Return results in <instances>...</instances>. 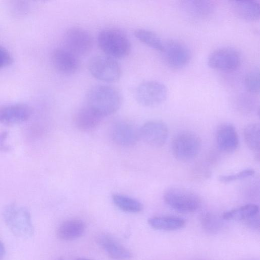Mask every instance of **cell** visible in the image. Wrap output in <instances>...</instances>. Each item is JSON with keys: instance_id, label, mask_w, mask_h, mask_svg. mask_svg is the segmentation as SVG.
<instances>
[{"instance_id": "cell-1", "label": "cell", "mask_w": 260, "mask_h": 260, "mask_svg": "<svg viewBox=\"0 0 260 260\" xmlns=\"http://www.w3.org/2000/svg\"><path fill=\"white\" fill-rule=\"evenodd\" d=\"M86 102L87 106L104 117L118 110L122 103V97L115 87L107 85H98L88 90Z\"/></svg>"}, {"instance_id": "cell-2", "label": "cell", "mask_w": 260, "mask_h": 260, "mask_svg": "<svg viewBox=\"0 0 260 260\" xmlns=\"http://www.w3.org/2000/svg\"><path fill=\"white\" fill-rule=\"evenodd\" d=\"M97 42L105 55L116 60L126 57L131 52L129 40L123 31L118 28L103 29L99 33Z\"/></svg>"}, {"instance_id": "cell-3", "label": "cell", "mask_w": 260, "mask_h": 260, "mask_svg": "<svg viewBox=\"0 0 260 260\" xmlns=\"http://www.w3.org/2000/svg\"><path fill=\"white\" fill-rule=\"evenodd\" d=\"M4 221L12 233L20 238H28L34 234L30 214L25 207L11 203L3 211Z\"/></svg>"}, {"instance_id": "cell-4", "label": "cell", "mask_w": 260, "mask_h": 260, "mask_svg": "<svg viewBox=\"0 0 260 260\" xmlns=\"http://www.w3.org/2000/svg\"><path fill=\"white\" fill-rule=\"evenodd\" d=\"M88 68L94 78L108 83L118 80L121 74V67L117 60L105 54L92 56L89 60Z\"/></svg>"}, {"instance_id": "cell-5", "label": "cell", "mask_w": 260, "mask_h": 260, "mask_svg": "<svg viewBox=\"0 0 260 260\" xmlns=\"http://www.w3.org/2000/svg\"><path fill=\"white\" fill-rule=\"evenodd\" d=\"M164 199L170 207L181 213L194 212L201 205V200L197 194L179 187L167 189L164 193Z\"/></svg>"}, {"instance_id": "cell-6", "label": "cell", "mask_w": 260, "mask_h": 260, "mask_svg": "<svg viewBox=\"0 0 260 260\" xmlns=\"http://www.w3.org/2000/svg\"><path fill=\"white\" fill-rule=\"evenodd\" d=\"M201 144V140L198 135L190 131H182L178 133L173 139L172 152L178 160H191L199 153Z\"/></svg>"}, {"instance_id": "cell-7", "label": "cell", "mask_w": 260, "mask_h": 260, "mask_svg": "<svg viewBox=\"0 0 260 260\" xmlns=\"http://www.w3.org/2000/svg\"><path fill=\"white\" fill-rule=\"evenodd\" d=\"M168 90L162 83L148 80L140 83L136 88L135 98L140 105L154 107L162 103L167 99Z\"/></svg>"}, {"instance_id": "cell-8", "label": "cell", "mask_w": 260, "mask_h": 260, "mask_svg": "<svg viewBox=\"0 0 260 260\" xmlns=\"http://www.w3.org/2000/svg\"><path fill=\"white\" fill-rule=\"evenodd\" d=\"M63 43L66 49L79 57L85 56L90 52L93 41L88 30L82 27L74 26L65 32Z\"/></svg>"}, {"instance_id": "cell-9", "label": "cell", "mask_w": 260, "mask_h": 260, "mask_svg": "<svg viewBox=\"0 0 260 260\" xmlns=\"http://www.w3.org/2000/svg\"><path fill=\"white\" fill-rule=\"evenodd\" d=\"M166 64L173 69H181L190 61L191 53L189 48L183 43L170 40L164 42L160 52Z\"/></svg>"}, {"instance_id": "cell-10", "label": "cell", "mask_w": 260, "mask_h": 260, "mask_svg": "<svg viewBox=\"0 0 260 260\" xmlns=\"http://www.w3.org/2000/svg\"><path fill=\"white\" fill-rule=\"evenodd\" d=\"M240 62L239 52L235 49L224 47L218 48L210 54L207 63L209 67L221 71H232L236 69Z\"/></svg>"}, {"instance_id": "cell-11", "label": "cell", "mask_w": 260, "mask_h": 260, "mask_svg": "<svg viewBox=\"0 0 260 260\" xmlns=\"http://www.w3.org/2000/svg\"><path fill=\"white\" fill-rule=\"evenodd\" d=\"M139 137L146 144L161 147L168 136V128L162 121L151 120L145 123L139 130Z\"/></svg>"}, {"instance_id": "cell-12", "label": "cell", "mask_w": 260, "mask_h": 260, "mask_svg": "<svg viewBox=\"0 0 260 260\" xmlns=\"http://www.w3.org/2000/svg\"><path fill=\"white\" fill-rule=\"evenodd\" d=\"M52 61L56 70L64 75L75 74L80 67L78 57L65 48L54 50L52 55Z\"/></svg>"}, {"instance_id": "cell-13", "label": "cell", "mask_w": 260, "mask_h": 260, "mask_svg": "<svg viewBox=\"0 0 260 260\" xmlns=\"http://www.w3.org/2000/svg\"><path fill=\"white\" fill-rule=\"evenodd\" d=\"M111 137L117 144L122 146L135 145L139 137V130L130 123L119 121L114 123L111 128Z\"/></svg>"}, {"instance_id": "cell-14", "label": "cell", "mask_w": 260, "mask_h": 260, "mask_svg": "<svg viewBox=\"0 0 260 260\" xmlns=\"http://www.w3.org/2000/svg\"><path fill=\"white\" fill-rule=\"evenodd\" d=\"M32 113L31 108L24 104H15L0 108V122L14 124L27 121Z\"/></svg>"}, {"instance_id": "cell-15", "label": "cell", "mask_w": 260, "mask_h": 260, "mask_svg": "<svg viewBox=\"0 0 260 260\" xmlns=\"http://www.w3.org/2000/svg\"><path fill=\"white\" fill-rule=\"evenodd\" d=\"M182 11L195 19H204L211 16L215 10L213 2L206 0H187L180 3Z\"/></svg>"}, {"instance_id": "cell-16", "label": "cell", "mask_w": 260, "mask_h": 260, "mask_svg": "<svg viewBox=\"0 0 260 260\" xmlns=\"http://www.w3.org/2000/svg\"><path fill=\"white\" fill-rule=\"evenodd\" d=\"M216 141L219 149L225 153L235 151L239 145V138L235 127L226 123L220 125L216 133Z\"/></svg>"}, {"instance_id": "cell-17", "label": "cell", "mask_w": 260, "mask_h": 260, "mask_svg": "<svg viewBox=\"0 0 260 260\" xmlns=\"http://www.w3.org/2000/svg\"><path fill=\"white\" fill-rule=\"evenodd\" d=\"M230 5L233 13L242 20L254 21L259 18V4L256 1H232Z\"/></svg>"}, {"instance_id": "cell-18", "label": "cell", "mask_w": 260, "mask_h": 260, "mask_svg": "<svg viewBox=\"0 0 260 260\" xmlns=\"http://www.w3.org/2000/svg\"><path fill=\"white\" fill-rule=\"evenodd\" d=\"M96 241L108 255L113 259L129 260L132 257L131 252L127 249L108 235H100L97 237Z\"/></svg>"}, {"instance_id": "cell-19", "label": "cell", "mask_w": 260, "mask_h": 260, "mask_svg": "<svg viewBox=\"0 0 260 260\" xmlns=\"http://www.w3.org/2000/svg\"><path fill=\"white\" fill-rule=\"evenodd\" d=\"M103 117L87 105L76 113L74 122L76 126L83 132H89L101 123Z\"/></svg>"}, {"instance_id": "cell-20", "label": "cell", "mask_w": 260, "mask_h": 260, "mask_svg": "<svg viewBox=\"0 0 260 260\" xmlns=\"http://www.w3.org/2000/svg\"><path fill=\"white\" fill-rule=\"evenodd\" d=\"M85 224L81 220H68L62 222L58 228L57 236L62 240H74L82 236L85 231Z\"/></svg>"}, {"instance_id": "cell-21", "label": "cell", "mask_w": 260, "mask_h": 260, "mask_svg": "<svg viewBox=\"0 0 260 260\" xmlns=\"http://www.w3.org/2000/svg\"><path fill=\"white\" fill-rule=\"evenodd\" d=\"M148 223L152 228L164 231H174L183 228L186 221L176 216H154L148 219Z\"/></svg>"}, {"instance_id": "cell-22", "label": "cell", "mask_w": 260, "mask_h": 260, "mask_svg": "<svg viewBox=\"0 0 260 260\" xmlns=\"http://www.w3.org/2000/svg\"><path fill=\"white\" fill-rule=\"evenodd\" d=\"M259 207L253 204H247L223 213V219L228 220H246L258 214Z\"/></svg>"}, {"instance_id": "cell-23", "label": "cell", "mask_w": 260, "mask_h": 260, "mask_svg": "<svg viewBox=\"0 0 260 260\" xmlns=\"http://www.w3.org/2000/svg\"><path fill=\"white\" fill-rule=\"evenodd\" d=\"M134 34L142 43L157 51H161L164 42L154 32L145 28H138L134 31Z\"/></svg>"}, {"instance_id": "cell-24", "label": "cell", "mask_w": 260, "mask_h": 260, "mask_svg": "<svg viewBox=\"0 0 260 260\" xmlns=\"http://www.w3.org/2000/svg\"><path fill=\"white\" fill-rule=\"evenodd\" d=\"M112 198L115 206L123 211L135 213L143 209V205L139 201L128 196L114 194Z\"/></svg>"}, {"instance_id": "cell-25", "label": "cell", "mask_w": 260, "mask_h": 260, "mask_svg": "<svg viewBox=\"0 0 260 260\" xmlns=\"http://www.w3.org/2000/svg\"><path fill=\"white\" fill-rule=\"evenodd\" d=\"M245 142L249 149L259 151L260 148V126L258 123L247 124L243 131Z\"/></svg>"}, {"instance_id": "cell-26", "label": "cell", "mask_w": 260, "mask_h": 260, "mask_svg": "<svg viewBox=\"0 0 260 260\" xmlns=\"http://www.w3.org/2000/svg\"><path fill=\"white\" fill-rule=\"evenodd\" d=\"M200 222L204 230L210 234L218 232L222 227L221 220L210 213L203 214L201 216Z\"/></svg>"}, {"instance_id": "cell-27", "label": "cell", "mask_w": 260, "mask_h": 260, "mask_svg": "<svg viewBox=\"0 0 260 260\" xmlns=\"http://www.w3.org/2000/svg\"><path fill=\"white\" fill-rule=\"evenodd\" d=\"M245 88L249 92L258 93L259 92V71L255 68L249 72L244 79Z\"/></svg>"}, {"instance_id": "cell-28", "label": "cell", "mask_w": 260, "mask_h": 260, "mask_svg": "<svg viewBox=\"0 0 260 260\" xmlns=\"http://www.w3.org/2000/svg\"><path fill=\"white\" fill-rule=\"evenodd\" d=\"M254 171L251 169L242 170L236 174L222 175L219 177V181L222 183H229L238 180H241L253 176Z\"/></svg>"}, {"instance_id": "cell-29", "label": "cell", "mask_w": 260, "mask_h": 260, "mask_svg": "<svg viewBox=\"0 0 260 260\" xmlns=\"http://www.w3.org/2000/svg\"><path fill=\"white\" fill-rule=\"evenodd\" d=\"M13 58L5 49L0 47V68L7 67L12 63Z\"/></svg>"}, {"instance_id": "cell-30", "label": "cell", "mask_w": 260, "mask_h": 260, "mask_svg": "<svg viewBox=\"0 0 260 260\" xmlns=\"http://www.w3.org/2000/svg\"><path fill=\"white\" fill-rule=\"evenodd\" d=\"M8 136V132L7 131L0 132V151L2 152H7L11 150V147L6 142Z\"/></svg>"}, {"instance_id": "cell-31", "label": "cell", "mask_w": 260, "mask_h": 260, "mask_svg": "<svg viewBox=\"0 0 260 260\" xmlns=\"http://www.w3.org/2000/svg\"><path fill=\"white\" fill-rule=\"evenodd\" d=\"M244 221L247 226L249 228L256 230H259V218L258 214L252 216Z\"/></svg>"}, {"instance_id": "cell-32", "label": "cell", "mask_w": 260, "mask_h": 260, "mask_svg": "<svg viewBox=\"0 0 260 260\" xmlns=\"http://www.w3.org/2000/svg\"><path fill=\"white\" fill-rule=\"evenodd\" d=\"M5 254V248L3 243L0 241V260H2Z\"/></svg>"}, {"instance_id": "cell-33", "label": "cell", "mask_w": 260, "mask_h": 260, "mask_svg": "<svg viewBox=\"0 0 260 260\" xmlns=\"http://www.w3.org/2000/svg\"><path fill=\"white\" fill-rule=\"evenodd\" d=\"M75 260H94V259L87 258H84V257H79V258H76Z\"/></svg>"}, {"instance_id": "cell-34", "label": "cell", "mask_w": 260, "mask_h": 260, "mask_svg": "<svg viewBox=\"0 0 260 260\" xmlns=\"http://www.w3.org/2000/svg\"><path fill=\"white\" fill-rule=\"evenodd\" d=\"M58 260H63V259H62V258H60V259H58Z\"/></svg>"}]
</instances>
